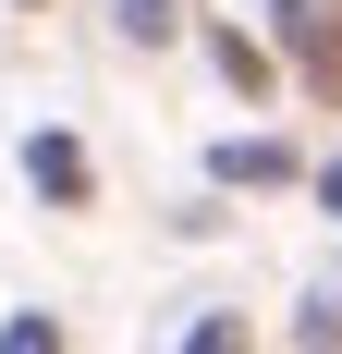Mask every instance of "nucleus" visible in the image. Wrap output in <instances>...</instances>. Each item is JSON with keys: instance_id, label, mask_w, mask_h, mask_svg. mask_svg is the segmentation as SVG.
Instances as JSON below:
<instances>
[{"instance_id": "nucleus-6", "label": "nucleus", "mask_w": 342, "mask_h": 354, "mask_svg": "<svg viewBox=\"0 0 342 354\" xmlns=\"http://www.w3.org/2000/svg\"><path fill=\"white\" fill-rule=\"evenodd\" d=\"M0 354H62V330H49V318H12V330H0Z\"/></svg>"}, {"instance_id": "nucleus-5", "label": "nucleus", "mask_w": 342, "mask_h": 354, "mask_svg": "<svg viewBox=\"0 0 342 354\" xmlns=\"http://www.w3.org/2000/svg\"><path fill=\"white\" fill-rule=\"evenodd\" d=\"M183 354H244V318H196V330H183Z\"/></svg>"}, {"instance_id": "nucleus-7", "label": "nucleus", "mask_w": 342, "mask_h": 354, "mask_svg": "<svg viewBox=\"0 0 342 354\" xmlns=\"http://www.w3.org/2000/svg\"><path fill=\"white\" fill-rule=\"evenodd\" d=\"M123 25H135V37H171V0H123Z\"/></svg>"}, {"instance_id": "nucleus-4", "label": "nucleus", "mask_w": 342, "mask_h": 354, "mask_svg": "<svg viewBox=\"0 0 342 354\" xmlns=\"http://www.w3.org/2000/svg\"><path fill=\"white\" fill-rule=\"evenodd\" d=\"M220 73H233L244 98H257V86H269V49H257V37H220Z\"/></svg>"}, {"instance_id": "nucleus-3", "label": "nucleus", "mask_w": 342, "mask_h": 354, "mask_svg": "<svg viewBox=\"0 0 342 354\" xmlns=\"http://www.w3.org/2000/svg\"><path fill=\"white\" fill-rule=\"evenodd\" d=\"M281 171H294L281 147H220V183H281Z\"/></svg>"}, {"instance_id": "nucleus-8", "label": "nucleus", "mask_w": 342, "mask_h": 354, "mask_svg": "<svg viewBox=\"0 0 342 354\" xmlns=\"http://www.w3.org/2000/svg\"><path fill=\"white\" fill-rule=\"evenodd\" d=\"M318 208H342V159H330V171H318Z\"/></svg>"}, {"instance_id": "nucleus-1", "label": "nucleus", "mask_w": 342, "mask_h": 354, "mask_svg": "<svg viewBox=\"0 0 342 354\" xmlns=\"http://www.w3.org/2000/svg\"><path fill=\"white\" fill-rule=\"evenodd\" d=\"M281 37H294V62H306L318 98H342V25H330V0H281Z\"/></svg>"}, {"instance_id": "nucleus-2", "label": "nucleus", "mask_w": 342, "mask_h": 354, "mask_svg": "<svg viewBox=\"0 0 342 354\" xmlns=\"http://www.w3.org/2000/svg\"><path fill=\"white\" fill-rule=\"evenodd\" d=\"M25 171H37V196L73 208V196H86V147H73V135H25Z\"/></svg>"}]
</instances>
